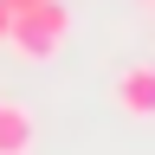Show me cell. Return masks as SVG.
Here are the masks:
<instances>
[{
  "label": "cell",
  "instance_id": "2",
  "mask_svg": "<svg viewBox=\"0 0 155 155\" xmlns=\"http://www.w3.org/2000/svg\"><path fill=\"white\" fill-rule=\"evenodd\" d=\"M110 97H116L123 116H142V123H149V116H155V65H123Z\"/></svg>",
  "mask_w": 155,
  "mask_h": 155
},
{
  "label": "cell",
  "instance_id": "1",
  "mask_svg": "<svg viewBox=\"0 0 155 155\" xmlns=\"http://www.w3.org/2000/svg\"><path fill=\"white\" fill-rule=\"evenodd\" d=\"M65 39H71V7H65V0H32V7L13 13L7 52L26 58V65H52V58L65 52Z\"/></svg>",
  "mask_w": 155,
  "mask_h": 155
},
{
  "label": "cell",
  "instance_id": "5",
  "mask_svg": "<svg viewBox=\"0 0 155 155\" xmlns=\"http://www.w3.org/2000/svg\"><path fill=\"white\" fill-rule=\"evenodd\" d=\"M7 7H13V13H19V7H32V0H7Z\"/></svg>",
  "mask_w": 155,
  "mask_h": 155
},
{
  "label": "cell",
  "instance_id": "4",
  "mask_svg": "<svg viewBox=\"0 0 155 155\" xmlns=\"http://www.w3.org/2000/svg\"><path fill=\"white\" fill-rule=\"evenodd\" d=\"M7 26H13V7L0 0V45H7Z\"/></svg>",
  "mask_w": 155,
  "mask_h": 155
},
{
  "label": "cell",
  "instance_id": "3",
  "mask_svg": "<svg viewBox=\"0 0 155 155\" xmlns=\"http://www.w3.org/2000/svg\"><path fill=\"white\" fill-rule=\"evenodd\" d=\"M32 142H39L32 110L19 97H0V155H32Z\"/></svg>",
  "mask_w": 155,
  "mask_h": 155
}]
</instances>
